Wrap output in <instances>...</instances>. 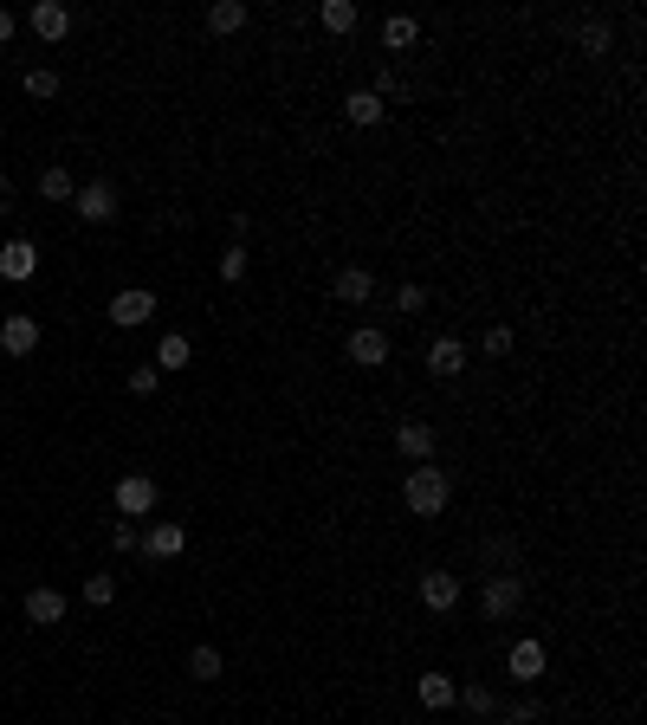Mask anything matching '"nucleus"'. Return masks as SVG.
Here are the masks:
<instances>
[{
  "mask_svg": "<svg viewBox=\"0 0 647 725\" xmlns=\"http://www.w3.org/2000/svg\"><path fill=\"white\" fill-rule=\"evenodd\" d=\"M402 505L415 518H440L453 505V480H447V467H408V480H402Z\"/></svg>",
  "mask_w": 647,
  "mask_h": 725,
  "instance_id": "nucleus-1",
  "label": "nucleus"
},
{
  "mask_svg": "<svg viewBox=\"0 0 647 725\" xmlns=\"http://www.w3.org/2000/svg\"><path fill=\"white\" fill-rule=\"evenodd\" d=\"M518 603H525V583H518V570H492L486 590H479V615H486V622H512Z\"/></svg>",
  "mask_w": 647,
  "mask_h": 725,
  "instance_id": "nucleus-2",
  "label": "nucleus"
},
{
  "mask_svg": "<svg viewBox=\"0 0 647 725\" xmlns=\"http://www.w3.org/2000/svg\"><path fill=\"white\" fill-rule=\"evenodd\" d=\"M110 499H117V518H130V525H136V518H149V512H156V499H162V492H156V480H149V473H123Z\"/></svg>",
  "mask_w": 647,
  "mask_h": 725,
  "instance_id": "nucleus-3",
  "label": "nucleus"
},
{
  "mask_svg": "<svg viewBox=\"0 0 647 725\" xmlns=\"http://www.w3.org/2000/svg\"><path fill=\"white\" fill-rule=\"evenodd\" d=\"M149 318H156V292H149V285H130V292L110 298V324H117V331H143Z\"/></svg>",
  "mask_w": 647,
  "mask_h": 725,
  "instance_id": "nucleus-4",
  "label": "nucleus"
},
{
  "mask_svg": "<svg viewBox=\"0 0 647 725\" xmlns=\"http://www.w3.org/2000/svg\"><path fill=\"white\" fill-rule=\"evenodd\" d=\"M343 357H350L356 369H382V363H389V331H376V324H356L350 344H343Z\"/></svg>",
  "mask_w": 647,
  "mask_h": 725,
  "instance_id": "nucleus-5",
  "label": "nucleus"
},
{
  "mask_svg": "<svg viewBox=\"0 0 647 725\" xmlns=\"http://www.w3.org/2000/svg\"><path fill=\"white\" fill-rule=\"evenodd\" d=\"M72 214H78V221H91V227L117 221V188H110V182H85L72 195Z\"/></svg>",
  "mask_w": 647,
  "mask_h": 725,
  "instance_id": "nucleus-6",
  "label": "nucleus"
},
{
  "mask_svg": "<svg viewBox=\"0 0 647 725\" xmlns=\"http://www.w3.org/2000/svg\"><path fill=\"white\" fill-rule=\"evenodd\" d=\"M26 26H33L46 46H59V39L72 33V7H65V0H33V7H26Z\"/></svg>",
  "mask_w": 647,
  "mask_h": 725,
  "instance_id": "nucleus-7",
  "label": "nucleus"
},
{
  "mask_svg": "<svg viewBox=\"0 0 647 725\" xmlns=\"http://www.w3.org/2000/svg\"><path fill=\"white\" fill-rule=\"evenodd\" d=\"M0 350H7V357H33L39 350V318L33 311H13V318L0 324Z\"/></svg>",
  "mask_w": 647,
  "mask_h": 725,
  "instance_id": "nucleus-8",
  "label": "nucleus"
},
{
  "mask_svg": "<svg viewBox=\"0 0 647 725\" xmlns=\"http://www.w3.org/2000/svg\"><path fill=\"white\" fill-rule=\"evenodd\" d=\"M395 454L415 460V467H428L434 460V421H402V428H395Z\"/></svg>",
  "mask_w": 647,
  "mask_h": 725,
  "instance_id": "nucleus-9",
  "label": "nucleus"
},
{
  "mask_svg": "<svg viewBox=\"0 0 647 725\" xmlns=\"http://www.w3.org/2000/svg\"><path fill=\"white\" fill-rule=\"evenodd\" d=\"M505 667H512V680H518V687H538V680H544V667H550L544 641H518V648L505 654Z\"/></svg>",
  "mask_w": 647,
  "mask_h": 725,
  "instance_id": "nucleus-10",
  "label": "nucleus"
},
{
  "mask_svg": "<svg viewBox=\"0 0 647 725\" xmlns=\"http://www.w3.org/2000/svg\"><path fill=\"white\" fill-rule=\"evenodd\" d=\"M33 272H39V246L33 240H7L0 246V279L7 285H26Z\"/></svg>",
  "mask_w": 647,
  "mask_h": 725,
  "instance_id": "nucleus-11",
  "label": "nucleus"
},
{
  "mask_svg": "<svg viewBox=\"0 0 647 725\" xmlns=\"http://www.w3.org/2000/svg\"><path fill=\"white\" fill-rule=\"evenodd\" d=\"M421 603L434 615H453L460 609V577H453V570H428V577H421Z\"/></svg>",
  "mask_w": 647,
  "mask_h": 725,
  "instance_id": "nucleus-12",
  "label": "nucleus"
},
{
  "mask_svg": "<svg viewBox=\"0 0 647 725\" xmlns=\"http://www.w3.org/2000/svg\"><path fill=\"white\" fill-rule=\"evenodd\" d=\"M460 369H466V344H460V337H434V344H428V376L453 382Z\"/></svg>",
  "mask_w": 647,
  "mask_h": 725,
  "instance_id": "nucleus-13",
  "label": "nucleus"
},
{
  "mask_svg": "<svg viewBox=\"0 0 647 725\" xmlns=\"http://www.w3.org/2000/svg\"><path fill=\"white\" fill-rule=\"evenodd\" d=\"M26 622H39V628H59V622H65V596L52 590V583L26 590Z\"/></svg>",
  "mask_w": 647,
  "mask_h": 725,
  "instance_id": "nucleus-14",
  "label": "nucleus"
},
{
  "mask_svg": "<svg viewBox=\"0 0 647 725\" xmlns=\"http://www.w3.org/2000/svg\"><path fill=\"white\" fill-rule=\"evenodd\" d=\"M143 551L156 557V564H169V557L188 551V531H182V525H149V531H143Z\"/></svg>",
  "mask_w": 647,
  "mask_h": 725,
  "instance_id": "nucleus-15",
  "label": "nucleus"
},
{
  "mask_svg": "<svg viewBox=\"0 0 647 725\" xmlns=\"http://www.w3.org/2000/svg\"><path fill=\"white\" fill-rule=\"evenodd\" d=\"M156 369H162V376H169V369H195V337L162 331V344H156Z\"/></svg>",
  "mask_w": 647,
  "mask_h": 725,
  "instance_id": "nucleus-16",
  "label": "nucleus"
},
{
  "mask_svg": "<svg viewBox=\"0 0 647 725\" xmlns=\"http://www.w3.org/2000/svg\"><path fill=\"white\" fill-rule=\"evenodd\" d=\"M415 700L428 706V713H447V706L460 700V687H453V674H421L415 680Z\"/></svg>",
  "mask_w": 647,
  "mask_h": 725,
  "instance_id": "nucleus-17",
  "label": "nucleus"
},
{
  "mask_svg": "<svg viewBox=\"0 0 647 725\" xmlns=\"http://www.w3.org/2000/svg\"><path fill=\"white\" fill-rule=\"evenodd\" d=\"M337 298L343 305H369V298H376V272L369 266H343L337 272Z\"/></svg>",
  "mask_w": 647,
  "mask_h": 725,
  "instance_id": "nucleus-18",
  "label": "nucleus"
},
{
  "mask_svg": "<svg viewBox=\"0 0 647 725\" xmlns=\"http://www.w3.org/2000/svg\"><path fill=\"white\" fill-rule=\"evenodd\" d=\"M343 117H350L356 130H376V123L389 117V104H382L376 91H350V98H343Z\"/></svg>",
  "mask_w": 647,
  "mask_h": 725,
  "instance_id": "nucleus-19",
  "label": "nucleus"
},
{
  "mask_svg": "<svg viewBox=\"0 0 647 725\" xmlns=\"http://www.w3.org/2000/svg\"><path fill=\"white\" fill-rule=\"evenodd\" d=\"M421 39V20L415 13H389V20H382V52H408Z\"/></svg>",
  "mask_w": 647,
  "mask_h": 725,
  "instance_id": "nucleus-20",
  "label": "nucleus"
},
{
  "mask_svg": "<svg viewBox=\"0 0 647 725\" xmlns=\"http://www.w3.org/2000/svg\"><path fill=\"white\" fill-rule=\"evenodd\" d=\"M318 20H324V33H356V20H363V13H356V0H324Z\"/></svg>",
  "mask_w": 647,
  "mask_h": 725,
  "instance_id": "nucleus-21",
  "label": "nucleus"
},
{
  "mask_svg": "<svg viewBox=\"0 0 647 725\" xmlns=\"http://www.w3.org/2000/svg\"><path fill=\"white\" fill-rule=\"evenodd\" d=\"M576 39H583V52H589V59H609V46H615L609 20H583V26H576Z\"/></svg>",
  "mask_w": 647,
  "mask_h": 725,
  "instance_id": "nucleus-22",
  "label": "nucleus"
},
{
  "mask_svg": "<svg viewBox=\"0 0 647 725\" xmlns=\"http://www.w3.org/2000/svg\"><path fill=\"white\" fill-rule=\"evenodd\" d=\"M39 195H46V201H72L78 195L72 169H59V162H52V169H39Z\"/></svg>",
  "mask_w": 647,
  "mask_h": 725,
  "instance_id": "nucleus-23",
  "label": "nucleus"
},
{
  "mask_svg": "<svg viewBox=\"0 0 647 725\" xmlns=\"http://www.w3.org/2000/svg\"><path fill=\"white\" fill-rule=\"evenodd\" d=\"M208 26H214V33H240V26H246V0H214Z\"/></svg>",
  "mask_w": 647,
  "mask_h": 725,
  "instance_id": "nucleus-24",
  "label": "nucleus"
},
{
  "mask_svg": "<svg viewBox=\"0 0 647 725\" xmlns=\"http://www.w3.org/2000/svg\"><path fill=\"white\" fill-rule=\"evenodd\" d=\"M188 674H195V680H220V674H227L220 648H208V641H201V648H188Z\"/></svg>",
  "mask_w": 647,
  "mask_h": 725,
  "instance_id": "nucleus-25",
  "label": "nucleus"
},
{
  "mask_svg": "<svg viewBox=\"0 0 647 725\" xmlns=\"http://www.w3.org/2000/svg\"><path fill=\"white\" fill-rule=\"evenodd\" d=\"M85 603L91 609H110V603H117V577H110V570H91V577H85Z\"/></svg>",
  "mask_w": 647,
  "mask_h": 725,
  "instance_id": "nucleus-26",
  "label": "nucleus"
},
{
  "mask_svg": "<svg viewBox=\"0 0 647 725\" xmlns=\"http://www.w3.org/2000/svg\"><path fill=\"white\" fill-rule=\"evenodd\" d=\"M460 706H466L473 719H492V713H499V693H492V687H466V693H460Z\"/></svg>",
  "mask_w": 647,
  "mask_h": 725,
  "instance_id": "nucleus-27",
  "label": "nucleus"
},
{
  "mask_svg": "<svg viewBox=\"0 0 647 725\" xmlns=\"http://www.w3.org/2000/svg\"><path fill=\"white\" fill-rule=\"evenodd\" d=\"M214 272H220V279H227V285H240V279H246V246H240V240H233V246H227V253H220V259H214Z\"/></svg>",
  "mask_w": 647,
  "mask_h": 725,
  "instance_id": "nucleus-28",
  "label": "nucleus"
},
{
  "mask_svg": "<svg viewBox=\"0 0 647 725\" xmlns=\"http://www.w3.org/2000/svg\"><path fill=\"white\" fill-rule=\"evenodd\" d=\"M26 98H59V72H46V65H33V72H26Z\"/></svg>",
  "mask_w": 647,
  "mask_h": 725,
  "instance_id": "nucleus-29",
  "label": "nucleus"
},
{
  "mask_svg": "<svg viewBox=\"0 0 647 725\" xmlns=\"http://www.w3.org/2000/svg\"><path fill=\"white\" fill-rule=\"evenodd\" d=\"M156 389H162V369L156 363H136L130 369V395H156Z\"/></svg>",
  "mask_w": 647,
  "mask_h": 725,
  "instance_id": "nucleus-30",
  "label": "nucleus"
},
{
  "mask_svg": "<svg viewBox=\"0 0 647 725\" xmlns=\"http://www.w3.org/2000/svg\"><path fill=\"white\" fill-rule=\"evenodd\" d=\"M110 551H143V531H136L130 518H117V525H110Z\"/></svg>",
  "mask_w": 647,
  "mask_h": 725,
  "instance_id": "nucleus-31",
  "label": "nucleus"
},
{
  "mask_svg": "<svg viewBox=\"0 0 647 725\" xmlns=\"http://www.w3.org/2000/svg\"><path fill=\"white\" fill-rule=\"evenodd\" d=\"M538 719H544L538 700H512V706H505V725H538Z\"/></svg>",
  "mask_w": 647,
  "mask_h": 725,
  "instance_id": "nucleus-32",
  "label": "nucleus"
},
{
  "mask_svg": "<svg viewBox=\"0 0 647 725\" xmlns=\"http://www.w3.org/2000/svg\"><path fill=\"white\" fill-rule=\"evenodd\" d=\"M479 350H486V357H505V350H512V324H492V331H486V344H479Z\"/></svg>",
  "mask_w": 647,
  "mask_h": 725,
  "instance_id": "nucleus-33",
  "label": "nucleus"
},
{
  "mask_svg": "<svg viewBox=\"0 0 647 725\" xmlns=\"http://www.w3.org/2000/svg\"><path fill=\"white\" fill-rule=\"evenodd\" d=\"M395 311H428V292H421V285H402V292H395Z\"/></svg>",
  "mask_w": 647,
  "mask_h": 725,
  "instance_id": "nucleus-34",
  "label": "nucleus"
},
{
  "mask_svg": "<svg viewBox=\"0 0 647 725\" xmlns=\"http://www.w3.org/2000/svg\"><path fill=\"white\" fill-rule=\"evenodd\" d=\"M13 26H20V20H13V13L0 7V46H7V39H13Z\"/></svg>",
  "mask_w": 647,
  "mask_h": 725,
  "instance_id": "nucleus-35",
  "label": "nucleus"
},
{
  "mask_svg": "<svg viewBox=\"0 0 647 725\" xmlns=\"http://www.w3.org/2000/svg\"><path fill=\"white\" fill-rule=\"evenodd\" d=\"M7 201H13V182H7V175H0V214H13Z\"/></svg>",
  "mask_w": 647,
  "mask_h": 725,
  "instance_id": "nucleus-36",
  "label": "nucleus"
}]
</instances>
